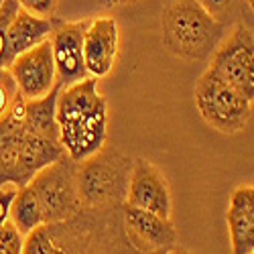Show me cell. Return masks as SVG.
Instances as JSON below:
<instances>
[{
  "label": "cell",
  "mask_w": 254,
  "mask_h": 254,
  "mask_svg": "<svg viewBox=\"0 0 254 254\" xmlns=\"http://www.w3.org/2000/svg\"><path fill=\"white\" fill-rule=\"evenodd\" d=\"M161 33L169 53L185 61H201L220 45L224 25L195 0H167L161 16Z\"/></svg>",
  "instance_id": "3957f363"
},
{
  "label": "cell",
  "mask_w": 254,
  "mask_h": 254,
  "mask_svg": "<svg viewBox=\"0 0 254 254\" xmlns=\"http://www.w3.org/2000/svg\"><path fill=\"white\" fill-rule=\"evenodd\" d=\"M120 216L126 238L138 252L159 254L177 246V230L171 218H161L153 211L134 207L130 203H122Z\"/></svg>",
  "instance_id": "9c48e42d"
},
{
  "label": "cell",
  "mask_w": 254,
  "mask_h": 254,
  "mask_svg": "<svg viewBox=\"0 0 254 254\" xmlns=\"http://www.w3.org/2000/svg\"><path fill=\"white\" fill-rule=\"evenodd\" d=\"M77 165L65 155L41 169L27 183L41 205L45 226L65 222L83 209L77 189Z\"/></svg>",
  "instance_id": "8992f818"
},
{
  "label": "cell",
  "mask_w": 254,
  "mask_h": 254,
  "mask_svg": "<svg viewBox=\"0 0 254 254\" xmlns=\"http://www.w3.org/2000/svg\"><path fill=\"white\" fill-rule=\"evenodd\" d=\"M90 20H75V23H57L51 35L53 59L57 69V81L61 86L81 81L88 77L86 61H83V37H86Z\"/></svg>",
  "instance_id": "8fae6325"
},
{
  "label": "cell",
  "mask_w": 254,
  "mask_h": 254,
  "mask_svg": "<svg viewBox=\"0 0 254 254\" xmlns=\"http://www.w3.org/2000/svg\"><path fill=\"white\" fill-rule=\"evenodd\" d=\"M132 161L114 149H104L77 165V189L88 209H112L126 201Z\"/></svg>",
  "instance_id": "277c9868"
},
{
  "label": "cell",
  "mask_w": 254,
  "mask_h": 254,
  "mask_svg": "<svg viewBox=\"0 0 254 254\" xmlns=\"http://www.w3.org/2000/svg\"><path fill=\"white\" fill-rule=\"evenodd\" d=\"M57 124L65 155L75 163L104 149L108 138V104L100 92L98 77L88 75L59 88Z\"/></svg>",
  "instance_id": "6da1fadb"
},
{
  "label": "cell",
  "mask_w": 254,
  "mask_h": 254,
  "mask_svg": "<svg viewBox=\"0 0 254 254\" xmlns=\"http://www.w3.org/2000/svg\"><path fill=\"white\" fill-rule=\"evenodd\" d=\"M167 254H189V252H187V250H183V248H179V246H175V248L169 250Z\"/></svg>",
  "instance_id": "603a6c76"
},
{
  "label": "cell",
  "mask_w": 254,
  "mask_h": 254,
  "mask_svg": "<svg viewBox=\"0 0 254 254\" xmlns=\"http://www.w3.org/2000/svg\"><path fill=\"white\" fill-rule=\"evenodd\" d=\"M10 222L16 226V230L23 236L31 234L33 230L45 226L43 214H41V205L29 185L18 187V193L10 205Z\"/></svg>",
  "instance_id": "9a60e30c"
},
{
  "label": "cell",
  "mask_w": 254,
  "mask_h": 254,
  "mask_svg": "<svg viewBox=\"0 0 254 254\" xmlns=\"http://www.w3.org/2000/svg\"><path fill=\"white\" fill-rule=\"evenodd\" d=\"M98 2H100L104 8H118V6H124V4L136 2V0H98Z\"/></svg>",
  "instance_id": "7402d4cb"
},
{
  "label": "cell",
  "mask_w": 254,
  "mask_h": 254,
  "mask_svg": "<svg viewBox=\"0 0 254 254\" xmlns=\"http://www.w3.org/2000/svg\"><path fill=\"white\" fill-rule=\"evenodd\" d=\"M120 51V27L114 16L92 18L83 37V61L88 75L106 77L116 65Z\"/></svg>",
  "instance_id": "7c38bea8"
},
{
  "label": "cell",
  "mask_w": 254,
  "mask_h": 254,
  "mask_svg": "<svg viewBox=\"0 0 254 254\" xmlns=\"http://www.w3.org/2000/svg\"><path fill=\"white\" fill-rule=\"evenodd\" d=\"M23 254H67L63 244L55 238L51 226H41L25 236Z\"/></svg>",
  "instance_id": "2e32d148"
},
{
  "label": "cell",
  "mask_w": 254,
  "mask_h": 254,
  "mask_svg": "<svg viewBox=\"0 0 254 254\" xmlns=\"http://www.w3.org/2000/svg\"><path fill=\"white\" fill-rule=\"evenodd\" d=\"M2 2H4V0H0V4H2Z\"/></svg>",
  "instance_id": "d4e9b609"
},
{
  "label": "cell",
  "mask_w": 254,
  "mask_h": 254,
  "mask_svg": "<svg viewBox=\"0 0 254 254\" xmlns=\"http://www.w3.org/2000/svg\"><path fill=\"white\" fill-rule=\"evenodd\" d=\"M23 244L25 236L10 220L0 226V254H23Z\"/></svg>",
  "instance_id": "ac0fdd59"
},
{
  "label": "cell",
  "mask_w": 254,
  "mask_h": 254,
  "mask_svg": "<svg viewBox=\"0 0 254 254\" xmlns=\"http://www.w3.org/2000/svg\"><path fill=\"white\" fill-rule=\"evenodd\" d=\"M20 8H25L37 16H45V18H53L59 6V0H18Z\"/></svg>",
  "instance_id": "d6986e66"
},
{
  "label": "cell",
  "mask_w": 254,
  "mask_h": 254,
  "mask_svg": "<svg viewBox=\"0 0 254 254\" xmlns=\"http://www.w3.org/2000/svg\"><path fill=\"white\" fill-rule=\"evenodd\" d=\"M134 207L153 211L161 218H171L173 201H171V189L165 179V175L149 161V159H134L128 179V191H126V201Z\"/></svg>",
  "instance_id": "30bf717a"
},
{
  "label": "cell",
  "mask_w": 254,
  "mask_h": 254,
  "mask_svg": "<svg viewBox=\"0 0 254 254\" xmlns=\"http://www.w3.org/2000/svg\"><path fill=\"white\" fill-rule=\"evenodd\" d=\"M8 71L16 81L18 94L25 100L45 98L59 86L51 41H43L41 45L16 55L8 65Z\"/></svg>",
  "instance_id": "ba28073f"
},
{
  "label": "cell",
  "mask_w": 254,
  "mask_h": 254,
  "mask_svg": "<svg viewBox=\"0 0 254 254\" xmlns=\"http://www.w3.org/2000/svg\"><path fill=\"white\" fill-rule=\"evenodd\" d=\"M193 98L199 116L222 134L240 132L250 120L252 102L209 67L199 75Z\"/></svg>",
  "instance_id": "5b68a950"
},
{
  "label": "cell",
  "mask_w": 254,
  "mask_h": 254,
  "mask_svg": "<svg viewBox=\"0 0 254 254\" xmlns=\"http://www.w3.org/2000/svg\"><path fill=\"white\" fill-rule=\"evenodd\" d=\"M197 4H201L211 16H216L218 20L222 16H226L228 12H232V8L236 6L238 0H195Z\"/></svg>",
  "instance_id": "44dd1931"
},
{
  "label": "cell",
  "mask_w": 254,
  "mask_h": 254,
  "mask_svg": "<svg viewBox=\"0 0 254 254\" xmlns=\"http://www.w3.org/2000/svg\"><path fill=\"white\" fill-rule=\"evenodd\" d=\"M18 193L16 185H0V226L10 220V205Z\"/></svg>",
  "instance_id": "ffe728a7"
},
{
  "label": "cell",
  "mask_w": 254,
  "mask_h": 254,
  "mask_svg": "<svg viewBox=\"0 0 254 254\" xmlns=\"http://www.w3.org/2000/svg\"><path fill=\"white\" fill-rule=\"evenodd\" d=\"M65 157L61 140L47 138L25 122V98L18 96L0 118V185L25 187L41 169Z\"/></svg>",
  "instance_id": "7a4b0ae2"
},
{
  "label": "cell",
  "mask_w": 254,
  "mask_h": 254,
  "mask_svg": "<svg viewBox=\"0 0 254 254\" xmlns=\"http://www.w3.org/2000/svg\"><path fill=\"white\" fill-rule=\"evenodd\" d=\"M209 69L254 102V33L244 25H236L211 53Z\"/></svg>",
  "instance_id": "52a82bcc"
},
{
  "label": "cell",
  "mask_w": 254,
  "mask_h": 254,
  "mask_svg": "<svg viewBox=\"0 0 254 254\" xmlns=\"http://www.w3.org/2000/svg\"><path fill=\"white\" fill-rule=\"evenodd\" d=\"M232 254L254 252V185L238 187L226 211Z\"/></svg>",
  "instance_id": "4fadbf2b"
},
{
  "label": "cell",
  "mask_w": 254,
  "mask_h": 254,
  "mask_svg": "<svg viewBox=\"0 0 254 254\" xmlns=\"http://www.w3.org/2000/svg\"><path fill=\"white\" fill-rule=\"evenodd\" d=\"M18 96L20 94H18L14 77L6 67H0V118L8 114V110L14 106Z\"/></svg>",
  "instance_id": "e0dca14e"
},
{
  "label": "cell",
  "mask_w": 254,
  "mask_h": 254,
  "mask_svg": "<svg viewBox=\"0 0 254 254\" xmlns=\"http://www.w3.org/2000/svg\"><path fill=\"white\" fill-rule=\"evenodd\" d=\"M59 20L53 18H45V16H37L25 8H20L14 18L8 25V51L10 57L14 61L16 55L25 53L37 45H41L43 41H49L55 27Z\"/></svg>",
  "instance_id": "5bb4252c"
},
{
  "label": "cell",
  "mask_w": 254,
  "mask_h": 254,
  "mask_svg": "<svg viewBox=\"0 0 254 254\" xmlns=\"http://www.w3.org/2000/svg\"><path fill=\"white\" fill-rule=\"evenodd\" d=\"M246 2H248V6H250V10L254 12V0H246Z\"/></svg>",
  "instance_id": "cb8c5ba5"
},
{
  "label": "cell",
  "mask_w": 254,
  "mask_h": 254,
  "mask_svg": "<svg viewBox=\"0 0 254 254\" xmlns=\"http://www.w3.org/2000/svg\"><path fill=\"white\" fill-rule=\"evenodd\" d=\"M252 254H254V252H252Z\"/></svg>",
  "instance_id": "484cf974"
}]
</instances>
